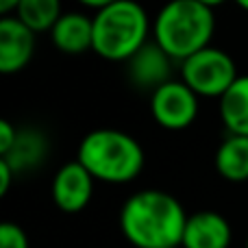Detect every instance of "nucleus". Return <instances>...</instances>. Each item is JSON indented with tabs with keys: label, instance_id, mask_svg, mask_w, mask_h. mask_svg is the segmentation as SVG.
<instances>
[{
	"label": "nucleus",
	"instance_id": "nucleus-1",
	"mask_svg": "<svg viewBox=\"0 0 248 248\" xmlns=\"http://www.w3.org/2000/svg\"><path fill=\"white\" fill-rule=\"evenodd\" d=\"M189 216L172 194L141 189L120 209V229L135 248H179Z\"/></svg>",
	"mask_w": 248,
	"mask_h": 248
},
{
	"label": "nucleus",
	"instance_id": "nucleus-2",
	"mask_svg": "<svg viewBox=\"0 0 248 248\" xmlns=\"http://www.w3.org/2000/svg\"><path fill=\"white\" fill-rule=\"evenodd\" d=\"M214 31V7L202 0H174L159 11L153 22L155 44L179 63L209 48Z\"/></svg>",
	"mask_w": 248,
	"mask_h": 248
},
{
	"label": "nucleus",
	"instance_id": "nucleus-3",
	"mask_svg": "<svg viewBox=\"0 0 248 248\" xmlns=\"http://www.w3.org/2000/svg\"><path fill=\"white\" fill-rule=\"evenodd\" d=\"M144 148L133 135L118 128H96L81 140L77 161L103 183H128L144 170Z\"/></svg>",
	"mask_w": 248,
	"mask_h": 248
},
{
	"label": "nucleus",
	"instance_id": "nucleus-4",
	"mask_svg": "<svg viewBox=\"0 0 248 248\" xmlns=\"http://www.w3.org/2000/svg\"><path fill=\"white\" fill-rule=\"evenodd\" d=\"M94 17V48L92 50L107 61L126 63L135 52L148 44L153 31L150 17L141 4L133 0H109L107 7Z\"/></svg>",
	"mask_w": 248,
	"mask_h": 248
},
{
	"label": "nucleus",
	"instance_id": "nucleus-5",
	"mask_svg": "<svg viewBox=\"0 0 248 248\" xmlns=\"http://www.w3.org/2000/svg\"><path fill=\"white\" fill-rule=\"evenodd\" d=\"M235 61L222 48L209 46L181 63V81L201 98H222L237 81Z\"/></svg>",
	"mask_w": 248,
	"mask_h": 248
},
{
	"label": "nucleus",
	"instance_id": "nucleus-6",
	"mask_svg": "<svg viewBox=\"0 0 248 248\" xmlns=\"http://www.w3.org/2000/svg\"><path fill=\"white\" fill-rule=\"evenodd\" d=\"M150 113L159 126L183 131L198 116V96L181 78H172L150 94Z\"/></svg>",
	"mask_w": 248,
	"mask_h": 248
},
{
	"label": "nucleus",
	"instance_id": "nucleus-7",
	"mask_svg": "<svg viewBox=\"0 0 248 248\" xmlns=\"http://www.w3.org/2000/svg\"><path fill=\"white\" fill-rule=\"evenodd\" d=\"M94 176L74 159L55 172L52 179V201L65 214H78L90 205L94 196Z\"/></svg>",
	"mask_w": 248,
	"mask_h": 248
},
{
	"label": "nucleus",
	"instance_id": "nucleus-8",
	"mask_svg": "<svg viewBox=\"0 0 248 248\" xmlns=\"http://www.w3.org/2000/svg\"><path fill=\"white\" fill-rule=\"evenodd\" d=\"M35 55V33L16 16L0 20V72L16 74L31 63Z\"/></svg>",
	"mask_w": 248,
	"mask_h": 248
},
{
	"label": "nucleus",
	"instance_id": "nucleus-9",
	"mask_svg": "<svg viewBox=\"0 0 248 248\" xmlns=\"http://www.w3.org/2000/svg\"><path fill=\"white\" fill-rule=\"evenodd\" d=\"M233 231L229 220L218 211H196L187 218L181 248H229Z\"/></svg>",
	"mask_w": 248,
	"mask_h": 248
},
{
	"label": "nucleus",
	"instance_id": "nucleus-10",
	"mask_svg": "<svg viewBox=\"0 0 248 248\" xmlns=\"http://www.w3.org/2000/svg\"><path fill=\"white\" fill-rule=\"evenodd\" d=\"M126 68L133 85L141 87V90H150V94L161 85H166L168 81H172V59L155 42H148L140 52H135L126 61Z\"/></svg>",
	"mask_w": 248,
	"mask_h": 248
},
{
	"label": "nucleus",
	"instance_id": "nucleus-11",
	"mask_svg": "<svg viewBox=\"0 0 248 248\" xmlns=\"http://www.w3.org/2000/svg\"><path fill=\"white\" fill-rule=\"evenodd\" d=\"M50 39L65 55H81L94 48V17L83 11H63L50 31Z\"/></svg>",
	"mask_w": 248,
	"mask_h": 248
},
{
	"label": "nucleus",
	"instance_id": "nucleus-12",
	"mask_svg": "<svg viewBox=\"0 0 248 248\" xmlns=\"http://www.w3.org/2000/svg\"><path fill=\"white\" fill-rule=\"evenodd\" d=\"M46 153H48V140L42 131L20 128L16 144L0 159L7 161L16 174H20V172H29L33 168H37L46 159Z\"/></svg>",
	"mask_w": 248,
	"mask_h": 248
},
{
	"label": "nucleus",
	"instance_id": "nucleus-13",
	"mask_svg": "<svg viewBox=\"0 0 248 248\" xmlns=\"http://www.w3.org/2000/svg\"><path fill=\"white\" fill-rule=\"evenodd\" d=\"M218 111L229 135L248 137V74L237 77L227 94L218 100Z\"/></svg>",
	"mask_w": 248,
	"mask_h": 248
},
{
	"label": "nucleus",
	"instance_id": "nucleus-14",
	"mask_svg": "<svg viewBox=\"0 0 248 248\" xmlns=\"http://www.w3.org/2000/svg\"><path fill=\"white\" fill-rule=\"evenodd\" d=\"M216 170L231 183L248 181V137L227 135L216 150Z\"/></svg>",
	"mask_w": 248,
	"mask_h": 248
},
{
	"label": "nucleus",
	"instance_id": "nucleus-15",
	"mask_svg": "<svg viewBox=\"0 0 248 248\" xmlns=\"http://www.w3.org/2000/svg\"><path fill=\"white\" fill-rule=\"evenodd\" d=\"M61 4L57 0H20L16 17L33 33L52 31L61 17Z\"/></svg>",
	"mask_w": 248,
	"mask_h": 248
},
{
	"label": "nucleus",
	"instance_id": "nucleus-16",
	"mask_svg": "<svg viewBox=\"0 0 248 248\" xmlns=\"http://www.w3.org/2000/svg\"><path fill=\"white\" fill-rule=\"evenodd\" d=\"M0 248H29V237L24 229L16 222L0 224Z\"/></svg>",
	"mask_w": 248,
	"mask_h": 248
},
{
	"label": "nucleus",
	"instance_id": "nucleus-17",
	"mask_svg": "<svg viewBox=\"0 0 248 248\" xmlns=\"http://www.w3.org/2000/svg\"><path fill=\"white\" fill-rule=\"evenodd\" d=\"M17 133H20L17 126H13L9 120H0V157L11 150V146L17 140Z\"/></svg>",
	"mask_w": 248,
	"mask_h": 248
},
{
	"label": "nucleus",
	"instance_id": "nucleus-18",
	"mask_svg": "<svg viewBox=\"0 0 248 248\" xmlns=\"http://www.w3.org/2000/svg\"><path fill=\"white\" fill-rule=\"evenodd\" d=\"M13 176H17V174L11 170V166H9L7 161H2V159H0V196H4V194L9 192Z\"/></svg>",
	"mask_w": 248,
	"mask_h": 248
},
{
	"label": "nucleus",
	"instance_id": "nucleus-19",
	"mask_svg": "<svg viewBox=\"0 0 248 248\" xmlns=\"http://www.w3.org/2000/svg\"><path fill=\"white\" fill-rule=\"evenodd\" d=\"M237 7L244 9V11H248V0H240V2H237Z\"/></svg>",
	"mask_w": 248,
	"mask_h": 248
},
{
	"label": "nucleus",
	"instance_id": "nucleus-20",
	"mask_svg": "<svg viewBox=\"0 0 248 248\" xmlns=\"http://www.w3.org/2000/svg\"><path fill=\"white\" fill-rule=\"evenodd\" d=\"M246 248H248V237H246Z\"/></svg>",
	"mask_w": 248,
	"mask_h": 248
},
{
	"label": "nucleus",
	"instance_id": "nucleus-21",
	"mask_svg": "<svg viewBox=\"0 0 248 248\" xmlns=\"http://www.w3.org/2000/svg\"><path fill=\"white\" fill-rule=\"evenodd\" d=\"M179 248H181V246H179Z\"/></svg>",
	"mask_w": 248,
	"mask_h": 248
}]
</instances>
